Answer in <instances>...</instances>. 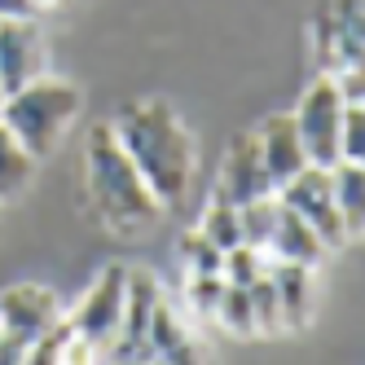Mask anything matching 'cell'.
Segmentation results:
<instances>
[{
  "label": "cell",
  "instance_id": "1",
  "mask_svg": "<svg viewBox=\"0 0 365 365\" xmlns=\"http://www.w3.org/2000/svg\"><path fill=\"white\" fill-rule=\"evenodd\" d=\"M115 137H119L123 154L137 163V172L154 198L163 207L185 202L190 180H194V137L168 101L150 97V101L123 106V115L115 119Z\"/></svg>",
  "mask_w": 365,
  "mask_h": 365
},
{
  "label": "cell",
  "instance_id": "2",
  "mask_svg": "<svg viewBox=\"0 0 365 365\" xmlns=\"http://www.w3.org/2000/svg\"><path fill=\"white\" fill-rule=\"evenodd\" d=\"M84 176H88V198L97 216L115 233H141L163 216V202L150 194L137 163L123 154L110 123H93L88 154H84Z\"/></svg>",
  "mask_w": 365,
  "mask_h": 365
},
{
  "label": "cell",
  "instance_id": "3",
  "mask_svg": "<svg viewBox=\"0 0 365 365\" xmlns=\"http://www.w3.org/2000/svg\"><path fill=\"white\" fill-rule=\"evenodd\" d=\"M80 106H84V97H80V88H75V84L40 75V80L22 84V88H14V93H5L0 123H5L9 133L36 154V159H48V154L58 150L62 133L75 123Z\"/></svg>",
  "mask_w": 365,
  "mask_h": 365
},
{
  "label": "cell",
  "instance_id": "4",
  "mask_svg": "<svg viewBox=\"0 0 365 365\" xmlns=\"http://www.w3.org/2000/svg\"><path fill=\"white\" fill-rule=\"evenodd\" d=\"M62 322V299L36 282L0 291V361H27L31 344Z\"/></svg>",
  "mask_w": 365,
  "mask_h": 365
},
{
  "label": "cell",
  "instance_id": "5",
  "mask_svg": "<svg viewBox=\"0 0 365 365\" xmlns=\"http://www.w3.org/2000/svg\"><path fill=\"white\" fill-rule=\"evenodd\" d=\"M295 119V133L304 141V154L312 168H334L339 163V128H344V97H339L334 75H317L308 84Z\"/></svg>",
  "mask_w": 365,
  "mask_h": 365
},
{
  "label": "cell",
  "instance_id": "6",
  "mask_svg": "<svg viewBox=\"0 0 365 365\" xmlns=\"http://www.w3.org/2000/svg\"><path fill=\"white\" fill-rule=\"evenodd\" d=\"M123 291H128V269L110 264L93 282V291L84 295V304L75 308L71 317V330L75 339L97 356V352H110L115 334H119V322H123Z\"/></svg>",
  "mask_w": 365,
  "mask_h": 365
},
{
  "label": "cell",
  "instance_id": "7",
  "mask_svg": "<svg viewBox=\"0 0 365 365\" xmlns=\"http://www.w3.org/2000/svg\"><path fill=\"white\" fill-rule=\"evenodd\" d=\"M277 198L317 229V238L326 242V251L348 247V229L339 220V207H334V185H330V168H304L299 176H291L286 185L277 190Z\"/></svg>",
  "mask_w": 365,
  "mask_h": 365
},
{
  "label": "cell",
  "instance_id": "8",
  "mask_svg": "<svg viewBox=\"0 0 365 365\" xmlns=\"http://www.w3.org/2000/svg\"><path fill=\"white\" fill-rule=\"evenodd\" d=\"M48 75V44L31 18H0V88L14 93Z\"/></svg>",
  "mask_w": 365,
  "mask_h": 365
},
{
  "label": "cell",
  "instance_id": "9",
  "mask_svg": "<svg viewBox=\"0 0 365 365\" xmlns=\"http://www.w3.org/2000/svg\"><path fill=\"white\" fill-rule=\"evenodd\" d=\"M317 62L326 75L361 66V0H334L317 14Z\"/></svg>",
  "mask_w": 365,
  "mask_h": 365
},
{
  "label": "cell",
  "instance_id": "10",
  "mask_svg": "<svg viewBox=\"0 0 365 365\" xmlns=\"http://www.w3.org/2000/svg\"><path fill=\"white\" fill-rule=\"evenodd\" d=\"M264 194H277L273 180H269V168H264V154H259V141L255 133H238L225 154V168H220V194L225 202L242 207L251 198H264Z\"/></svg>",
  "mask_w": 365,
  "mask_h": 365
},
{
  "label": "cell",
  "instance_id": "11",
  "mask_svg": "<svg viewBox=\"0 0 365 365\" xmlns=\"http://www.w3.org/2000/svg\"><path fill=\"white\" fill-rule=\"evenodd\" d=\"M154 304H159V282L145 269H128V291H123V322H119V334H115V361H137L150 352L145 344V330H150V317H154Z\"/></svg>",
  "mask_w": 365,
  "mask_h": 365
},
{
  "label": "cell",
  "instance_id": "12",
  "mask_svg": "<svg viewBox=\"0 0 365 365\" xmlns=\"http://www.w3.org/2000/svg\"><path fill=\"white\" fill-rule=\"evenodd\" d=\"M259 154H264V168H269V180L273 190H282L291 176H299L308 168V154H304V141L295 133V119L291 115H269L264 123H259Z\"/></svg>",
  "mask_w": 365,
  "mask_h": 365
},
{
  "label": "cell",
  "instance_id": "13",
  "mask_svg": "<svg viewBox=\"0 0 365 365\" xmlns=\"http://www.w3.org/2000/svg\"><path fill=\"white\" fill-rule=\"evenodd\" d=\"M264 251L273 259H286V264H317V259L326 255V242L317 238V229H312L295 207H286L277 198V216H273V233H269V242Z\"/></svg>",
  "mask_w": 365,
  "mask_h": 365
},
{
  "label": "cell",
  "instance_id": "14",
  "mask_svg": "<svg viewBox=\"0 0 365 365\" xmlns=\"http://www.w3.org/2000/svg\"><path fill=\"white\" fill-rule=\"evenodd\" d=\"M273 291H277V312H282V326H308V312H312V273L308 264H286V259H273Z\"/></svg>",
  "mask_w": 365,
  "mask_h": 365
},
{
  "label": "cell",
  "instance_id": "15",
  "mask_svg": "<svg viewBox=\"0 0 365 365\" xmlns=\"http://www.w3.org/2000/svg\"><path fill=\"white\" fill-rule=\"evenodd\" d=\"M330 185H334L339 220H344L348 242H352V238H361V229H365V163H344V159H339L330 168Z\"/></svg>",
  "mask_w": 365,
  "mask_h": 365
},
{
  "label": "cell",
  "instance_id": "16",
  "mask_svg": "<svg viewBox=\"0 0 365 365\" xmlns=\"http://www.w3.org/2000/svg\"><path fill=\"white\" fill-rule=\"evenodd\" d=\"M36 154L22 145L5 123H0V202H14L31 190V180H36Z\"/></svg>",
  "mask_w": 365,
  "mask_h": 365
},
{
  "label": "cell",
  "instance_id": "17",
  "mask_svg": "<svg viewBox=\"0 0 365 365\" xmlns=\"http://www.w3.org/2000/svg\"><path fill=\"white\" fill-rule=\"evenodd\" d=\"M145 344H150V352L159 356V361H198V348H194L190 330L172 317V308H168L163 299L154 304V317H150V330H145Z\"/></svg>",
  "mask_w": 365,
  "mask_h": 365
},
{
  "label": "cell",
  "instance_id": "18",
  "mask_svg": "<svg viewBox=\"0 0 365 365\" xmlns=\"http://www.w3.org/2000/svg\"><path fill=\"white\" fill-rule=\"evenodd\" d=\"M273 216H277V194H264V198L242 202L238 207V233H242V242L255 247V251H264L269 233H273Z\"/></svg>",
  "mask_w": 365,
  "mask_h": 365
},
{
  "label": "cell",
  "instance_id": "19",
  "mask_svg": "<svg viewBox=\"0 0 365 365\" xmlns=\"http://www.w3.org/2000/svg\"><path fill=\"white\" fill-rule=\"evenodd\" d=\"M198 233H202L207 242H216L220 251L238 247V242H242V233H238V207H233V202H225V198H212V207L202 212V225H198Z\"/></svg>",
  "mask_w": 365,
  "mask_h": 365
},
{
  "label": "cell",
  "instance_id": "20",
  "mask_svg": "<svg viewBox=\"0 0 365 365\" xmlns=\"http://www.w3.org/2000/svg\"><path fill=\"white\" fill-rule=\"evenodd\" d=\"M247 295H251V322H255V334H273V330H282L277 291H273V277H269V269L259 273L255 282H247Z\"/></svg>",
  "mask_w": 365,
  "mask_h": 365
},
{
  "label": "cell",
  "instance_id": "21",
  "mask_svg": "<svg viewBox=\"0 0 365 365\" xmlns=\"http://www.w3.org/2000/svg\"><path fill=\"white\" fill-rule=\"evenodd\" d=\"M216 322H225L233 334H255V322H251V295H247V286L238 282H225V295L216 304Z\"/></svg>",
  "mask_w": 365,
  "mask_h": 365
},
{
  "label": "cell",
  "instance_id": "22",
  "mask_svg": "<svg viewBox=\"0 0 365 365\" xmlns=\"http://www.w3.org/2000/svg\"><path fill=\"white\" fill-rule=\"evenodd\" d=\"M339 159H344V163H365V106H361V101H344Z\"/></svg>",
  "mask_w": 365,
  "mask_h": 365
},
{
  "label": "cell",
  "instance_id": "23",
  "mask_svg": "<svg viewBox=\"0 0 365 365\" xmlns=\"http://www.w3.org/2000/svg\"><path fill=\"white\" fill-rule=\"evenodd\" d=\"M180 259H185L190 273H220L225 251H220L216 242H207L202 233L194 229V233H185V238H180Z\"/></svg>",
  "mask_w": 365,
  "mask_h": 365
},
{
  "label": "cell",
  "instance_id": "24",
  "mask_svg": "<svg viewBox=\"0 0 365 365\" xmlns=\"http://www.w3.org/2000/svg\"><path fill=\"white\" fill-rule=\"evenodd\" d=\"M220 295H225V273H190V304L198 317H216Z\"/></svg>",
  "mask_w": 365,
  "mask_h": 365
},
{
  "label": "cell",
  "instance_id": "25",
  "mask_svg": "<svg viewBox=\"0 0 365 365\" xmlns=\"http://www.w3.org/2000/svg\"><path fill=\"white\" fill-rule=\"evenodd\" d=\"M36 0H0V18H31Z\"/></svg>",
  "mask_w": 365,
  "mask_h": 365
},
{
  "label": "cell",
  "instance_id": "26",
  "mask_svg": "<svg viewBox=\"0 0 365 365\" xmlns=\"http://www.w3.org/2000/svg\"><path fill=\"white\" fill-rule=\"evenodd\" d=\"M40 5H58V0H36V9H40Z\"/></svg>",
  "mask_w": 365,
  "mask_h": 365
},
{
  "label": "cell",
  "instance_id": "27",
  "mask_svg": "<svg viewBox=\"0 0 365 365\" xmlns=\"http://www.w3.org/2000/svg\"><path fill=\"white\" fill-rule=\"evenodd\" d=\"M0 106H5V88H0Z\"/></svg>",
  "mask_w": 365,
  "mask_h": 365
}]
</instances>
